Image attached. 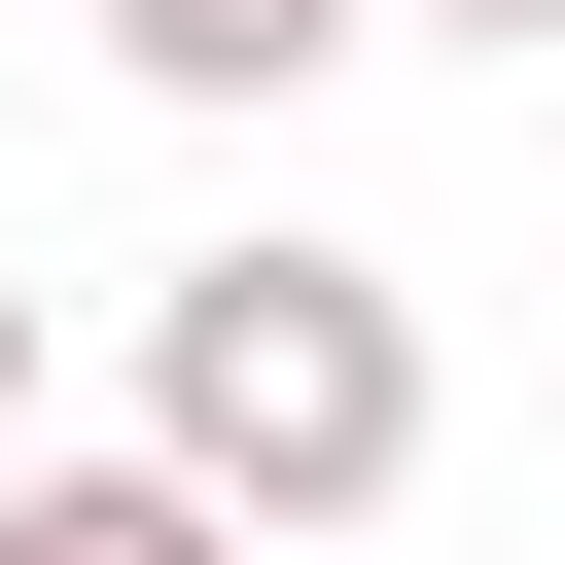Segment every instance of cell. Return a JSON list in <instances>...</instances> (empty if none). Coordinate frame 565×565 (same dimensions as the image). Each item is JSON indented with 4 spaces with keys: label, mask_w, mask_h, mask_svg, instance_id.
Instances as JSON below:
<instances>
[{
    "label": "cell",
    "mask_w": 565,
    "mask_h": 565,
    "mask_svg": "<svg viewBox=\"0 0 565 565\" xmlns=\"http://www.w3.org/2000/svg\"><path fill=\"white\" fill-rule=\"evenodd\" d=\"M424 424H459V388H424V282H388V247L282 212V247H177V282H141V459H177L212 530H388Z\"/></svg>",
    "instance_id": "obj_1"
},
{
    "label": "cell",
    "mask_w": 565,
    "mask_h": 565,
    "mask_svg": "<svg viewBox=\"0 0 565 565\" xmlns=\"http://www.w3.org/2000/svg\"><path fill=\"white\" fill-rule=\"evenodd\" d=\"M353 35H388V0H106V71H141V106H318Z\"/></svg>",
    "instance_id": "obj_2"
},
{
    "label": "cell",
    "mask_w": 565,
    "mask_h": 565,
    "mask_svg": "<svg viewBox=\"0 0 565 565\" xmlns=\"http://www.w3.org/2000/svg\"><path fill=\"white\" fill-rule=\"evenodd\" d=\"M0 565H247L177 459H0Z\"/></svg>",
    "instance_id": "obj_3"
},
{
    "label": "cell",
    "mask_w": 565,
    "mask_h": 565,
    "mask_svg": "<svg viewBox=\"0 0 565 565\" xmlns=\"http://www.w3.org/2000/svg\"><path fill=\"white\" fill-rule=\"evenodd\" d=\"M0 459H35V282H0Z\"/></svg>",
    "instance_id": "obj_4"
},
{
    "label": "cell",
    "mask_w": 565,
    "mask_h": 565,
    "mask_svg": "<svg viewBox=\"0 0 565 565\" xmlns=\"http://www.w3.org/2000/svg\"><path fill=\"white\" fill-rule=\"evenodd\" d=\"M388 35H565V0H388Z\"/></svg>",
    "instance_id": "obj_5"
}]
</instances>
